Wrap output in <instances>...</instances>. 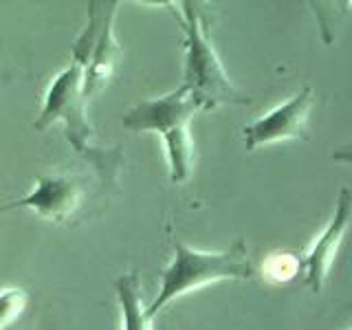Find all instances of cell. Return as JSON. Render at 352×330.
<instances>
[{
	"instance_id": "1",
	"label": "cell",
	"mask_w": 352,
	"mask_h": 330,
	"mask_svg": "<svg viewBox=\"0 0 352 330\" xmlns=\"http://www.w3.org/2000/svg\"><path fill=\"white\" fill-rule=\"evenodd\" d=\"M86 104L88 99L84 95V66L71 60V64L60 75L53 77L47 99H44V108L36 121V130L44 132L55 121H64V135L75 152H80L88 163H93L104 187H113L119 179L121 168H124V152L121 148L104 150L91 146L93 126L86 117Z\"/></svg>"
},
{
	"instance_id": "2",
	"label": "cell",
	"mask_w": 352,
	"mask_h": 330,
	"mask_svg": "<svg viewBox=\"0 0 352 330\" xmlns=\"http://www.w3.org/2000/svg\"><path fill=\"white\" fill-rule=\"evenodd\" d=\"M201 110L192 93L181 84L172 93L154 99H143L126 110L124 128L130 132H157L163 139L170 165V181L181 185L190 181L194 170V139L190 132L192 117Z\"/></svg>"
},
{
	"instance_id": "3",
	"label": "cell",
	"mask_w": 352,
	"mask_h": 330,
	"mask_svg": "<svg viewBox=\"0 0 352 330\" xmlns=\"http://www.w3.org/2000/svg\"><path fill=\"white\" fill-rule=\"evenodd\" d=\"M256 275L247 242L238 238L225 251H198L185 242H174V258L161 273V289L148 306L154 319L170 302L220 280H249Z\"/></svg>"
},
{
	"instance_id": "4",
	"label": "cell",
	"mask_w": 352,
	"mask_h": 330,
	"mask_svg": "<svg viewBox=\"0 0 352 330\" xmlns=\"http://www.w3.org/2000/svg\"><path fill=\"white\" fill-rule=\"evenodd\" d=\"M183 18L179 22L185 33V71L183 86L192 93L201 110H214L218 106H251L253 99L240 93L223 69L218 53L212 44V31L205 5L183 3Z\"/></svg>"
},
{
	"instance_id": "5",
	"label": "cell",
	"mask_w": 352,
	"mask_h": 330,
	"mask_svg": "<svg viewBox=\"0 0 352 330\" xmlns=\"http://www.w3.org/2000/svg\"><path fill=\"white\" fill-rule=\"evenodd\" d=\"M86 179L71 174H42L36 179L33 192L14 203L0 205V214L11 209H31L51 223H64L75 216L86 198Z\"/></svg>"
},
{
	"instance_id": "6",
	"label": "cell",
	"mask_w": 352,
	"mask_h": 330,
	"mask_svg": "<svg viewBox=\"0 0 352 330\" xmlns=\"http://www.w3.org/2000/svg\"><path fill=\"white\" fill-rule=\"evenodd\" d=\"M311 106H313V88L304 86L293 99L273 108L271 113H267L242 130L245 148L253 152L267 146V143H278L286 139H308L306 119L308 113H311Z\"/></svg>"
},
{
	"instance_id": "7",
	"label": "cell",
	"mask_w": 352,
	"mask_h": 330,
	"mask_svg": "<svg viewBox=\"0 0 352 330\" xmlns=\"http://www.w3.org/2000/svg\"><path fill=\"white\" fill-rule=\"evenodd\" d=\"M350 218H352V190L350 187H341L333 220L328 223L324 234L317 238L315 247L302 262V269L306 273L304 284L313 293H322V289H324V282L328 278V269H330V264H333V258L341 245V240H344Z\"/></svg>"
},
{
	"instance_id": "8",
	"label": "cell",
	"mask_w": 352,
	"mask_h": 330,
	"mask_svg": "<svg viewBox=\"0 0 352 330\" xmlns=\"http://www.w3.org/2000/svg\"><path fill=\"white\" fill-rule=\"evenodd\" d=\"M113 22L115 18H110L106 25L102 27V33L93 47L91 58H88L84 66V95L86 99H91L99 95L110 82V77L115 73V66L119 62L121 49L113 36Z\"/></svg>"
},
{
	"instance_id": "9",
	"label": "cell",
	"mask_w": 352,
	"mask_h": 330,
	"mask_svg": "<svg viewBox=\"0 0 352 330\" xmlns=\"http://www.w3.org/2000/svg\"><path fill=\"white\" fill-rule=\"evenodd\" d=\"M115 295L121 311V330H154L152 317L143 304V289L137 271L119 275L115 280Z\"/></svg>"
},
{
	"instance_id": "10",
	"label": "cell",
	"mask_w": 352,
	"mask_h": 330,
	"mask_svg": "<svg viewBox=\"0 0 352 330\" xmlns=\"http://www.w3.org/2000/svg\"><path fill=\"white\" fill-rule=\"evenodd\" d=\"M27 302H29L27 291H20V289L0 291V330L9 328L22 313H25Z\"/></svg>"
},
{
	"instance_id": "11",
	"label": "cell",
	"mask_w": 352,
	"mask_h": 330,
	"mask_svg": "<svg viewBox=\"0 0 352 330\" xmlns=\"http://www.w3.org/2000/svg\"><path fill=\"white\" fill-rule=\"evenodd\" d=\"M333 159L339 161V163H348V165H352V141H350V143H344V146H339V148L333 152Z\"/></svg>"
},
{
	"instance_id": "12",
	"label": "cell",
	"mask_w": 352,
	"mask_h": 330,
	"mask_svg": "<svg viewBox=\"0 0 352 330\" xmlns=\"http://www.w3.org/2000/svg\"><path fill=\"white\" fill-rule=\"evenodd\" d=\"M346 308H348V311H352V302H350V304H346Z\"/></svg>"
}]
</instances>
